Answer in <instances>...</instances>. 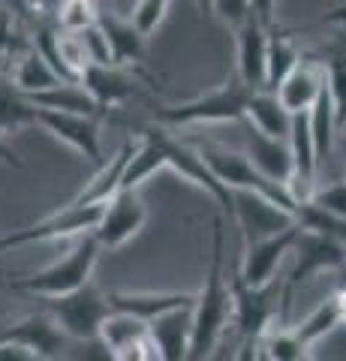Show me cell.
I'll list each match as a JSON object with an SVG mask.
<instances>
[{"label":"cell","mask_w":346,"mask_h":361,"mask_svg":"<svg viewBox=\"0 0 346 361\" xmlns=\"http://www.w3.org/2000/svg\"><path fill=\"white\" fill-rule=\"evenodd\" d=\"M9 58H4V54H0V70H4V63H6Z\"/></svg>","instance_id":"7bdbcfd3"},{"label":"cell","mask_w":346,"mask_h":361,"mask_svg":"<svg viewBox=\"0 0 346 361\" xmlns=\"http://www.w3.org/2000/svg\"><path fill=\"white\" fill-rule=\"evenodd\" d=\"M301 63V54L295 49V42L286 37V33H280L274 25L271 30H268V63H265V87L274 90L277 85L283 82V78L295 70V66Z\"/></svg>","instance_id":"f1b7e54d"},{"label":"cell","mask_w":346,"mask_h":361,"mask_svg":"<svg viewBox=\"0 0 346 361\" xmlns=\"http://www.w3.org/2000/svg\"><path fill=\"white\" fill-rule=\"evenodd\" d=\"M259 346L265 349V358H274V361H301V358H307V349H310L295 334V329H280V331L268 329L262 334Z\"/></svg>","instance_id":"4dcf8cb0"},{"label":"cell","mask_w":346,"mask_h":361,"mask_svg":"<svg viewBox=\"0 0 346 361\" xmlns=\"http://www.w3.org/2000/svg\"><path fill=\"white\" fill-rule=\"evenodd\" d=\"M232 319V286L226 277V229L223 217L214 220V241H211V265L205 274V286L193 304V341L190 358L202 361L217 349L223 331Z\"/></svg>","instance_id":"6da1fadb"},{"label":"cell","mask_w":346,"mask_h":361,"mask_svg":"<svg viewBox=\"0 0 346 361\" xmlns=\"http://www.w3.org/2000/svg\"><path fill=\"white\" fill-rule=\"evenodd\" d=\"M0 337L27 346L30 353L37 355V361L63 358L66 349H70V334L54 322V316L46 307L25 316V319H18V322H0Z\"/></svg>","instance_id":"8fae6325"},{"label":"cell","mask_w":346,"mask_h":361,"mask_svg":"<svg viewBox=\"0 0 346 361\" xmlns=\"http://www.w3.org/2000/svg\"><path fill=\"white\" fill-rule=\"evenodd\" d=\"M295 253V268L289 271V280L283 283V301H280V316L289 310V301H292V292L307 283L310 277L326 274V271H338L346 274V241H338L331 235H322L314 229H304L301 226V235L292 247Z\"/></svg>","instance_id":"ba28073f"},{"label":"cell","mask_w":346,"mask_h":361,"mask_svg":"<svg viewBox=\"0 0 346 361\" xmlns=\"http://www.w3.org/2000/svg\"><path fill=\"white\" fill-rule=\"evenodd\" d=\"M253 16L262 21V25L271 27L274 25V13H277V0H250Z\"/></svg>","instance_id":"f35d334b"},{"label":"cell","mask_w":346,"mask_h":361,"mask_svg":"<svg viewBox=\"0 0 346 361\" xmlns=\"http://www.w3.org/2000/svg\"><path fill=\"white\" fill-rule=\"evenodd\" d=\"M39 115V106L27 90H21L13 75H4L0 73V133H16L21 127H30L37 123Z\"/></svg>","instance_id":"cb8c5ba5"},{"label":"cell","mask_w":346,"mask_h":361,"mask_svg":"<svg viewBox=\"0 0 346 361\" xmlns=\"http://www.w3.org/2000/svg\"><path fill=\"white\" fill-rule=\"evenodd\" d=\"M136 145L139 142H124V145H121V151L111 157V160L99 163L97 175L87 180V184L82 187V193L73 199L75 205H106V202L121 190V178H124V169L130 163L132 151H136Z\"/></svg>","instance_id":"44dd1931"},{"label":"cell","mask_w":346,"mask_h":361,"mask_svg":"<svg viewBox=\"0 0 346 361\" xmlns=\"http://www.w3.org/2000/svg\"><path fill=\"white\" fill-rule=\"evenodd\" d=\"M27 45H30V37H25L18 16L6 4H0V54H4V58H13V54L27 49Z\"/></svg>","instance_id":"836d02e7"},{"label":"cell","mask_w":346,"mask_h":361,"mask_svg":"<svg viewBox=\"0 0 346 361\" xmlns=\"http://www.w3.org/2000/svg\"><path fill=\"white\" fill-rule=\"evenodd\" d=\"M42 301H46V310L54 316V322L70 334V341H79V343L99 337L103 319L111 313L109 295H103L91 280L73 292L51 295V298H42Z\"/></svg>","instance_id":"8992f818"},{"label":"cell","mask_w":346,"mask_h":361,"mask_svg":"<svg viewBox=\"0 0 346 361\" xmlns=\"http://www.w3.org/2000/svg\"><path fill=\"white\" fill-rule=\"evenodd\" d=\"M148 331L166 361L190 358V341H193V307H175L148 322Z\"/></svg>","instance_id":"2e32d148"},{"label":"cell","mask_w":346,"mask_h":361,"mask_svg":"<svg viewBox=\"0 0 346 361\" xmlns=\"http://www.w3.org/2000/svg\"><path fill=\"white\" fill-rule=\"evenodd\" d=\"M109 301L115 310L136 313L144 322H151L154 316H160L166 310L193 307L196 295H190V292H111Z\"/></svg>","instance_id":"7402d4cb"},{"label":"cell","mask_w":346,"mask_h":361,"mask_svg":"<svg viewBox=\"0 0 346 361\" xmlns=\"http://www.w3.org/2000/svg\"><path fill=\"white\" fill-rule=\"evenodd\" d=\"M0 4H4V0H0Z\"/></svg>","instance_id":"ee69618b"},{"label":"cell","mask_w":346,"mask_h":361,"mask_svg":"<svg viewBox=\"0 0 346 361\" xmlns=\"http://www.w3.org/2000/svg\"><path fill=\"white\" fill-rule=\"evenodd\" d=\"M338 325H346V289H338L319 304L314 313H307L304 319L295 325V334L307 346L319 343L326 334H331Z\"/></svg>","instance_id":"484cf974"},{"label":"cell","mask_w":346,"mask_h":361,"mask_svg":"<svg viewBox=\"0 0 346 361\" xmlns=\"http://www.w3.org/2000/svg\"><path fill=\"white\" fill-rule=\"evenodd\" d=\"M247 121L253 127H259L268 135L277 139H289V127H292V111H286V106L277 99L274 90L256 87L250 103H247Z\"/></svg>","instance_id":"d4e9b609"},{"label":"cell","mask_w":346,"mask_h":361,"mask_svg":"<svg viewBox=\"0 0 346 361\" xmlns=\"http://www.w3.org/2000/svg\"><path fill=\"white\" fill-rule=\"evenodd\" d=\"M211 13H214L226 27L238 30L244 21L253 16V6H250V0H211Z\"/></svg>","instance_id":"8d00e7d4"},{"label":"cell","mask_w":346,"mask_h":361,"mask_svg":"<svg viewBox=\"0 0 346 361\" xmlns=\"http://www.w3.org/2000/svg\"><path fill=\"white\" fill-rule=\"evenodd\" d=\"M322 82H326V66L314 63V61H301L295 70L274 87V94L286 106V111L298 115V111H310V106L316 103Z\"/></svg>","instance_id":"d6986e66"},{"label":"cell","mask_w":346,"mask_h":361,"mask_svg":"<svg viewBox=\"0 0 346 361\" xmlns=\"http://www.w3.org/2000/svg\"><path fill=\"white\" fill-rule=\"evenodd\" d=\"M196 148L202 154V160L214 169V175L229 190H235V193H256V196H262L268 205H274L277 211H283L292 220H298L301 199L292 193V187L259 172L244 151H232V148L211 145V142H196Z\"/></svg>","instance_id":"7a4b0ae2"},{"label":"cell","mask_w":346,"mask_h":361,"mask_svg":"<svg viewBox=\"0 0 346 361\" xmlns=\"http://www.w3.org/2000/svg\"><path fill=\"white\" fill-rule=\"evenodd\" d=\"M253 90L244 78L235 73L229 75L220 87L208 90L202 97H193L178 106L157 109V123L163 127H193V123H241L247 118V103Z\"/></svg>","instance_id":"3957f363"},{"label":"cell","mask_w":346,"mask_h":361,"mask_svg":"<svg viewBox=\"0 0 346 361\" xmlns=\"http://www.w3.org/2000/svg\"><path fill=\"white\" fill-rule=\"evenodd\" d=\"M4 4H6V6L13 9L16 16H18L21 25H25V21H30V25H33V21H37V16H33V9L27 6V0H4Z\"/></svg>","instance_id":"60d3db41"},{"label":"cell","mask_w":346,"mask_h":361,"mask_svg":"<svg viewBox=\"0 0 346 361\" xmlns=\"http://www.w3.org/2000/svg\"><path fill=\"white\" fill-rule=\"evenodd\" d=\"M99 250H103V244L97 241V235L85 232V235H79V241L73 244V250L63 259H58L54 265L37 271V274H27V277H13V280H6L4 286L13 292H30V295H39V298L63 295V292H73L91 280Z\"/></svg>","instance_id":"277c9868"},{"label":"cell","mask_w":346,"mask_h":361,"mask_svg":"<svg viewBox=\"0 0 346 361\" xmlns=\"http://www.w3.org/2000/svg\"><path fill=\"white\" fill-rule=\"evenodd\" d=\"M144 226V202L136 190H118L106 205H103V214L94 226V235L97 241L103 244V250L109 247H121L127 244L130 238H136Z\"/></svg>","instance_id":"4fadbf2b"},{"label":"cell","mask_w":346,"mask_h":361,"mask_svg":"<svg viewBox=\"0 0 346 361\" xmlns=\"http://www.w3.org/2000/svg\"><path fill=\"white\" fill-rule=\"evenodd\" d=\"M241 139H244V154L250 157L259 172H265L274 180H283V184L292 180V151H289V139H277V135L262 133L259 127H253L247 118L241 121Z\"/></svg>","instance_id":"5bb4252c"},{"label":"cell","mask_w":346,"mask_h":361,"mask_svg":"<svg viewBox=\"0 0 346 361\" xmlns=\"http://www.w3.org/2000/svg\"><path fill=\"white\" fill-rule=\"evenodd\" d=\"M268 25L250 16L235 30L238 39V75L250 87H265V63H268Z\"/></svg>","instance_id":"e0dca14e"},{"label":"cell","mask_w":346,"mask_h":361,"mask_svg":"<svg viewBox=\"0 0 346 361\" xmlns=\"http://www.w3.org/2000/svg\"><path fill=\"white\" fill-rule=\"evenodd\" d=\"M196 4H199V9H202V13H205V9H211V0H196Z\"/></svg>","instance_id":"b9f144b4"},{"label":"cell","mask_w":346,"mask_h":361,"mask_svg":"<svg viewBox=\"0 0 346 361\" xmlns=\"http://www.w3.org/2000/svg\"><path fill=\"white\" fill-rule=\"evenodd\" d=\"M0 163L9 166V169H25V163H21V157L9 148V145L4 142V133H0Z\"/></svg>","instance_id":"ab89813d"},{"label":"cell","mask_w":346,"mask_h":361,"mask_svg":"<svg viewBox=\"0 0 346 361\" xmlns=\"http://www.w3.org/2000/svg\"><path fill=\"white\" fill-rule=\"evenodd\" d=\"M37 106L42 109H58V111H79V115H94V118H103L106 115V106H99L97 99L87 94V87L82 82H61L49 90H39L33 94Z\"/></svg>","instance_id":"4316f807"},{"label":"cell","mask_w":346,"mask_h":361,"mask_svg":"<svg viewBox=\"0 0 346 361\" xmlns=\"http://www.w3.org/2000/svg\"><path fill=\"white\" fill-rule=\"evenodd\" d=\"M13 70H9V75H13V82L21 87V90H27V94H39V90H49L54 85H61L63 78L54 73V66L42 58L37 45H27V49H21L18 54H13Z\"/></svg>","instance_id":"603a6c76"},{"label":"cell","mask_w":346,"mask_h":361,"mask_svg":"<svg viewBox=\"0 0 346 361\" xmlns=\"http://www.w3.org/2000/svg\"><path fill=\"white\" fill-rule=\"evenodd\" d=\"M166 9H169V0H139L136 9H132V21L139 25L144 37H151L166 18Z\"/></svg>","instance_id":"d590c367"},{"label":"cell","mask_w":346,"mask_h":361,"mask_svg":"<svg viewBox=\"0 0 346 361\" xmlns=\"http://www.w3.org/2000/svg\"><path fill=\"white\" fill-rule=\"evenodd\" d=\"M97 25L103 27L106 39L111 45V61L118 66H132L142 61L144 54V33L139 30V25L130 18H121L115 13H109V9H99V18Z\"/></svg>","instance_id":"ffe728a7"},{"label":"cell","mask_w":346,"mask_h":361,"mask_svg":"<svg viewBox=\"0 0 346 361\" xmlns=\"http://www.w3.org/2000/svg\"><path fill=\"white\" fill-rule=\"evenodd\" d=\"M37 123L46 133H51L54 139H61L63 145H70L73 151H79L85 160L103 163V148H99V118L94 115H79V111H58V109H42Z\"/></svg>","instance_id":"7c38bea8"},{"label":"cell","mask_w":346,"mask_h":361,"mask_svg":"<svg viewBox=\"0 0 346 361\" xmlns=\"http://www.w3.org/2000/svg\"><path fill=\"white\" fill-rule=\"evenodd\" d=\"M229 286H232V319H235L247 346H259L262 334L271 329V322L280 313L277 310V298H283V283L271 280L265 286H253L235 268L229 274Z\"/></svg>","instance_id":"52a82bcc"},{"label":"cell","mask_w":346,"mask_h":361,"mask_svg":"<svg viewBox=\"0 0 346 361\" xmlns=\"http://www.w3.org/2000/svg\"><path fill=\"white\" fill-rule=\"evenodd\" d=\"M307 118H310V130H314V142H316L319 160H326V157L331 154L334 133L340 130L338 127V115H334V99H331V90H328V78L322 82L319 97H316V103L310 106Z\"/></svg>","instance_id":"f546056e"},{"label":"cell","mask_w":346,"mask_h":361,"mask_svg":"<svg viewBox=\"0 0 346 361\" xmlns=\"http://www.w3.org/2000/svg\"><path fill=\"white\" fill-rule=\"evenodd\" d=\"M79 82L87 87V94L106 109L127 103L130 97L139 94L136 82H132L127 73V66H118V63H91L82 73Z\"/></svg>","instance_id":"ac0fdd59"},{"label":"cell","mask_w":346,"mask_h":361,"mask_svg":"<svg viewBox=\"0 0 346 361\" xmlns=\"http://www.w3.org/2000/svg\"><path fill=\"white\" fill-rule=\"evenodd\" d=\"M160 169H166V157H163V148L157 145V139L144 130L142 142L136 145L132 151L130 163L124 169V178H121V190H136L139 184H144L151 175H157Z\"/></svg>","instance_id":"83f0119b"},{"label":"cell","mask_w":346,"mask_h":361,"mask_svg":"<svg viewBox=\"0 0 346 361\" xmlns=\"http://www.w3.org/2000/svg\"><path fill=\"white\" fill-rule=\"evenodd\" d=\"M99 214H103V205H75V202H66L61 211L49 214L46 220L25 226V229H18L13 235H4V238H0V250L33 244V241H54V238H70V235L94 232Z\"/></svg>","instance_id":"9c48e42d"},{"label":"cell","mask_w":346,"mask_h":361,"mask_svg":"<svg viewBox=\"0 0 346 361\" xmlns=\"http://www.w3.org/2000/svg\"><path fill=\"white\" fill-rule=\"evenodd\" d=\"M326 66V78H328V90L334 99V115H338V127H346V51H334Z\"/></svg>","instance_id":"d6a6232c"},{"label":"cell","mask_w":346,"mask_h":361,"mask_svg":"<svg viewBox=\"0 0 346 361\" xmlns=\"http://www.w3.org/2000/svg\"><path fill=\"white\" fill-rule=\"evenodd\" d=\"M289 151H292V193L304 202L316 187V166H319V151L314 142V130H310L307 111L292 115V127H289Z\"/></svg>","instance_id":"9a60e30c"},{"label":"cell","mask_w":346,"mask_h":361,"mask_svg":"<svg viewBox=\"0 0 346 361\" xmlns=\"http://www.w3.org/2000/svg\"><path fill=\"white\" fill-rule=\"evenodd\" d=\"M304 202L316 205L326 214H334V217L346 220V180H334L328 187H314V193H310Z\"/></svg>","instance_id":"e575fe53"},{"label":"cell","mask_w":346,"mask_h":361,"mask_svg":"<svg viewBox=\"0 0 346 361\" xmlns=\"http://www.w3.org/2000/svg\"><path fill=\"white\" fill-rule=\"evenodd\" d=\"M154 139H157V145L163 148V157H166V169H172L175 175H181L184 180H190L193 187L199 190H205V193L217 202V205L223 208V214L232 220V223H238V202H235V190H229L223 180L214 175V169H211L205 160H202V154H199L196 145H187L181 139H175V135L163 127V123H157V127H144Z\"/></svg>","instance_id":"5b68a950"},{"label":"cell","mask_w":346,"mask_h":361,"mask_svg":"<svg viewBox=\"0 0 346 361\" xmlns=\"http://www.w3.org/2000/svg\"><path fill=\"white\" fill-rule=\"evenodd\" d=\"M298 235H301V223L292 220V223L280 226L277 232H268V235H262V238L250 241L247 247H244V259L238 265V274L253 286L271 283L274 274H277V265H280V259L286 253H292Z\"/></svg>","instance_id":"30bf717a"},{"label":"cell","mask_w":346,"mask_h":361,"mask_svg":"<svg viewBox=\"0 0 346 361\" xmlns=\"http://www.w3.org/2000/svg\"><path fill=\"white\" fill-rule=\"evenodd\" d=\"M79 37L85 42L91 63H115V61H111V45H109L106 33H103V27H99V25H91V27L79 30Z\"/></svg>","instance_id":"74e56055"},{"label":"cell","mask_w":346,"mask_h":361,"mask_svg":"<svg viewBox=\"0 0 346 361\" xmlns=\"http://www.w3.org/2000/svg\"><path fill=\"white\" fill-rule=\"evenodd\" d=\"M97 18H99V6L94 4V0H61L58 13H54L58 27L61 30H73V33L97 25Z\"/></svg>","instance_id":"1f68e13d"}]
</instances>
